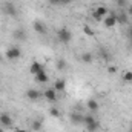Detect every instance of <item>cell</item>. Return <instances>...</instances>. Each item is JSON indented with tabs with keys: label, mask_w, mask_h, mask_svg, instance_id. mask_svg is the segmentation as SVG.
Returning a JSON list of instances; mask_svg holds the SVG:
<instances>
[{
	"label": "cell",
	"mask_w": 132,
	"mask_h": 132,
	"mask_svg": "<svg viewBox=\"0 0 132 132\" xmlns=\"http://www.w3.org/2000/svg\"><path fill=\"white\" fill-rule=\"evenodd\" d=\"M0 11H2L6 17H11V19H15L17 14H19L17 6H15L12 2H9V0H5V2L0 3Z\"/></svg>",
	"instance_id": "1"
},
{
	"label": "cell",
	"mask_w": 132,
	"mask_h": 132,
	"mask_svg": "<svg viewBox=\"0 0 132 132\" xmlns=\"http://www.w3.org/2000/svg\"><path fill=\"white\" fill-rule=\"evenodd\" d=\"M57 37H59V42L62 43V45H69L71 43V40H72V32H71V29L69 28H60L59 29V32H57Z\"/></svg>",
	"instance_id": "2"
},
{
	"label": "cell",
	"mask_w": 132,
	"mask_h": 132,
	"mask_svg": "<svg viewBox=\"0 0 132 132\" xmlns=\"http://www.w3.org/2000/svg\"><path fill=\"white\" fill-rule=\"evenodd\" d=\"M5 57L8 59V60H19L20 57H22V49L19 48V46H11V48H8V51L5 52Z\"/></svg>",
	"instance_id": "3"
},
{
	"label": "cell",
	"mask_w": 132,
	"mask_h": 132,
	"mask_svg": "<svg viewBox=\"0 0 132 132\" xmlns=\"http://www.w3.org/2000/svg\"><path fill=\"white\" fill-rule=\"evenodd\" d=\"M91 15L94 17L95 22H101V20L108 15V8H106V6H98L97 9H94V11L91 12Z\"/></svg>",
	"instance_id": "4"
},
{
	"label": "cell",
	"mask_w": 132,
	"mask_h": 132,
	"mask_svg": "<svg viewBox=\"0 0 132 132\" xmlns=\"http://www.w3.org/2000/svg\"><path fill=\"white\" fill-rule=\"evenodd\" d=\"M32 29H34V32L42 34V35H45V34L48 32V26H46V23L43 20H34Z\"/></svg>",
	"instance_id": "5"
},
{
	"label": "cell",
	"mask_w": 132,
	"mask_h": 132,
	"mask_svg": "<svg viewBox=\"0 0 132 132\" xmlns=\"http://www.w3.org/2000/svg\"><path fill=\"white\" fill-rule=\"evenodd\" d=\"M0 126L2 128H11L12 126V117L8 112H2L0 114Z\"/></svg>",
	"instance_id": "6"
},
{
	"label": "cell",
	"mask_w": 132,
	"mask_h": 132,
	"mask_svg": "<svg viewBox=\"0 0 132 132\" xmlns=\"http://www.w3.org/2000/svg\"><path fill=\"white\" fill-rule=\"evenodd\" d=\"M83 118H85V114H80V112H71L69 114V120L72 125L78 126V125H83Z\"/></svg>",
	"instance_id": "7"
},
{
	"label": "cell",
	"mask_w": 132,
	"mask_h": 132,
	"mask_svg": "<svg viewBox=\"0 0 132 132\" xmlns=\"http://www.w3.org/2000/svg\"><path fill=\"white\" fill-rule=\"evenodd\" d=\"M103 25L106 28H114L117 25V14H108L104 19H103Z\"/></svg>",
	"instance_id": "8"
},
{
	"label": "cell",
	"mask_w": 132,
	"mask_h": 132,
	"mask_svg": "<svg viewBox=\"0 0 132 132\" xmlns=\"http://www.w3.org/2000/svg\"><path fill=\"white\" fill-rule=\"evenodd\" d=\"M43 97L48 100V101L54 103V101H57V91H55L54 88H48V89H45V92H43Z\"/></svg>",
	"instance_id": "9"
},
{
	"label": "cell",
	"mask_w": 132,
	"mask_h": 132,
	"mask_svg": "<svg viewBox=\"0 0 132 132\" xmlns=\"http://www.w3.org/2000/svg\"><path fill=\"white\" fill-rule=\"evenodd\" d=\"M12 37H14L17 42H25V40H26V37H28L26 29H23V28H17V29H14Z\"/></svg>",
	"instance_id": "10"
},
{
	"label": "cell",
	"mask_w": 132,
	"mask_h": 132,
	"mask_svg": "<svg viewBox=\"0 0 132 132\" xmlns=\"http://www.w3.org/2000/svg\"><path fill=\"white\" fill-rule=\"evenodd\" d=\"M57 92H65L66 91V80L65 78H60V80H55L54 81V86H52Z\"/></svg>",
	"instance_id": "11"
},
{
	"label": "cell",
	"mask_w": 132,
	"mask_h": 132,
	"mask_svg": "<svg viewBox=\"0 0 132 132\" xmlns=\"http://www.w3.org/2000/svg\"><path fill=\"white\" fill-rule=\"evenodd\" d=\"M26 97H28L29 100H32V101H35V100H38L40 97H42V92H40L38 89L31 88V89H28V91H26Z\"/></svg>",
	"instance_id": "12"
},
{
	"label": "cell",
	"mask_w": 132,
	"mask_h": 132,
	"mask_svg": "<svg viewBox=\"0 0 132 132\" xmlns=\"http://www.w3.org/2000/svg\"><path fill=\"white\" fill-rule=\"evenodd\" d=\"M34 77H35V81L37 83H48V80H49V77H48V74H46L45 69L40 71V72H37Z\"/></svg>",
	"instance_id": "13"
},
{
	"label": "cell",
	"mask_w": 132,
	"mask_h": 132,
	"mask_svg": "<svg viewBox=\"0 0 132 132\" xmlns=\"http://www.w3.org/2000/svg\"><path fill=\"white\" fill-rule=\"evenodd\" d=\"M43 69H45V66L42 65L40 62H32L31 66H29V72H31L32 75H35L37 72H40V71H43Z\"/></svg>",
	"instance_id": "14"
},
{
	"label": "cell",
	"mask_w": 132,
	"mask_h": 132,
	"mask_svg": "<svg viewBox=\"0 0 132 132\" xmlns=\"http://www.w3.org/2000/svg\"><path fill=\"white\" fill-rule=\"evenodd\" d=\"M86 106H88V109H89L91 112H97V111H98V108H100L98 101H97V100H94V98L88 100V103H86Z\"/></svg>",
	"instance_id": "15"
},
{
	"label": "cell",
	"mask_w": 132,
	"mask_h": 132,
	"mask_svg": "<svg viewBox=\"0 0 132 132\" xmlns=\"http://www.w3.org/2000/svg\"><path fill=\"white\" fill-rule=\"evenodd\" d=\"M42 128H43V120L42 118H37V120H34L32 123H31V129L34 132H40Z\"/></svg>",
	"instance_id": "16"
},
{
	"label": "cell",
	"mask_w": 132,
	"mask_h": 132,
	"mask_svg": "<svg viewBox=\"0 0 132 132\" xmlns=\"http://www.w3.org/2000/svg\"><path fill=\"white\" fill-rule=\"evenodd\" d=\"M86 126V131L88 132H97L100 128V123L97 121V120H94L92 123H89V125H85Z\"/></svg>",
	"instance_id": "17"
},
{
	"label": "cell",
	"mask_w": 132,
	"mask_h": 132,
	"mask_svg": "<svg viewBox=\"0 0 132 132\" xmlns=\"http://www.w3.org/2000/svg\"><path fill=\"white\" fill-rule=\"evenodd\" d=\"M80 59H81V62H83V63H92L94 55H92L91 52H83V54L80 55Z\"/></svg>",
	"instance_id": "18"
},
{
	"label": "cell",
	"mask_w": 132,
	"mask_h": 132,
	"mask_svg": "<svg viewBox=\"0 0 132 132\" xmlns=\"http://www.w3.org/2000/svg\"><path fill=\"white\" fill-rule=\"evenodd\" d=\"M68 62H66V59H59L57 60V69L59 71H66L68 69Z\"/></svg>",
	"instance_id": "19"
},
{
	"label": "cell",
	"mask_w": 132,
	"mask_h": 132,
	"mask_svg": "<svg viewBox=\"0 0 132 132\" xmlns=\"http://www.w3.org/2000/svg\"><path fill=\"white\" fill-rule=\"evenodd\" d=\"M117 23H121V25L128 23V14L126 12H118L117 14Z\"/></svg>",
	"instance_id": "20"
},
{
	"label": "cell",
	"mask_w": 132,
	"mask_h": 132,
	"mask_svg": "<svg viewBox=\"0 0 132 132\" xmlns=\"http://www.w3.org/2000/svg\"><path fill=\"white\" fill-rule=\"evenodd\" d=\"M94 120H95V117L91 115V114H88V115H85V118H83V125H89V123H92Z\"/></svg>",
	"instance_id": "21"
},
{
	"label": "cell",
	"mask_w": 132,
	"mask_h": 132,
	"mask_svg": "<svg viewBox=\"0 0 132 132\" xmlns=\"http://www.w3.org/2000/svg\"><path fill=\"white\" fill-rule=\"evenodd\" d=\"M123 80H125V81H128V83H131V81H132V71H126V72H125Z\"/></svg>",
	"instance_id": "22"
},
{
	"label": "cell",
	"mask_w": 132,
	"mask_h": 132,
	"mask_svg": "<svg viewBox=\"0 0 132 132\" xmlns=\"http://www.w3.org/2000/svg\"><path fill=\"white\" fill-rule=\"evenodd\" d=\"M49 114H51L52 117H55V118L60 117V111H59L57 108H51V109H49Z\"/></svg>",
	"instance_id": "23"
},
{
	"label": "cell",
	"mask_w": 132,
	"mask_h": 132,
	"mask_svg": "<svg viewBox=\"0 0 132 132\" xmlns=\"http://www.w3.org/2000/svg\"><path fill=\"white\" fill-rule=\"evenodd\" d=\"M83 31L86 35H94V31L91 29V26H88V25H85V28H83Z\"/></svg>",
	"instance_id": "24"
},
{
	"label": "cell",
	"mask_w": 132,
	"mask_h": 132,
	"mask_svg": "<svg viewBox=\"0 0 132 132\" xmlns=\"http://www.w3.org/2000/svg\"><path fill=\"white\" fill-rule=\"evenodd\" d=\"M48 2L52 6H62V0H48Z\"/></svg>",
	"instance_id": "25"
},
{
	"label": "cell",
	"mask_w": 132,
	"mask_h": 132,
	"mask_svg": "<svg viewBox=\"0 0 132 132\" xmlns=\"http://www.w3.org/2000/svg\"><path fill=\"white\" fill-rule=\"evenodd\" d=\"M100 57H104V59H109V55H108V52H106L104 49H100Z\"/></svg>",
	"instance_id": "26"
},
{
	"label": "cell",
	"mask_w": 132,
	"mask_h": 132,
	"mask_svg": "<svg viewBox=\"0 0 132 132\" xmlns=\"http://www.w3.org/2000/svg\"><path fill=\"white\" fill-rule=\"evenodd\" d=\"M108 71H109L111 74H114V72H117V66H109V68H108Z\"/></svg>",
	"instance_id": "27"
},
{
	"label": "cell",
	"mask_w": 132,
	"mask_h": 132,
	"mask_svg": "<svg viewBox=\"0 0 132 132\" xmlns=\"http://www.w3.org/2000/svg\"><path fill=\"white\" fill-rule=\"evenodd\" d=\"M117 3L120 6H125V5H128V0H117Z\"/></svg>",
	"instance_id": "28"
},
{
	"label": "cell",
	"mask_w": 132,
	"mask_h": 132,
	"mask_svg": "<svg viewBox=\"0 0 132 132\" xmlns=\"http://www.w3.org/2000/svg\"><path fill=\"white\" fill-rule=\"evenodd\" d=\"M128 15H132V3L131 5H128V12H126Z\"/></svg>",
	"instance_id": "29"
},
{
	"label": "cell",
	"mask_w": 132,
	"mask_h": 132,
	"mask_svg": "<svg viewBox=\"0 0 132 132\" xmlns=\"http://www.w3.org/2000/svg\"><path fill=\"white\" fill-rule=\"evenodd\" d=\"M2 60H3V54L0 52V62H2Z\"/></svg>",
	"instance_id": "30"
},
{
	"label": "cell",
	"mask_w": 132,
	"mask_h": 132,
	"mask_svg": "<svg viewBox=\"0 0 132 132\" xmlns=\"http://www.w3.org/2000/svg\"><path fill=\"white\" fill-rule=\"evenodd\" d=\"M129 35H131V38H132V28L129 29Z\"/></svg>",
	"instance_id": "31"
},
{
	"label": "cell",
	"mask_w": 132,
	"mask_h": 132,
	"mask_svg": "<svg viewBox=\"0 0 132 132\" xmlns=\"http://www.w3.org/2000/svg\"><path fill=\"white\" fill-rule=\"evenodd\" d=\"M17 132H26V131H23V129H17Z\"/></svg>",
	"instance_id": "32"
},
{
	"label": "cell",
	"mask_w": 132,
	"mask_h": 132,
	"mask_svg": "<svg viewBox=\"0 0 132 132\" xmlns=\"http://www.w3.org/2000/svg\"><path fill=\"white\" fill-rule=\"evenodd\" d=\"M129 132H132V126H131V129H129Z\"/></svg>",
	"instance_id": "33"
}]
</instances>
